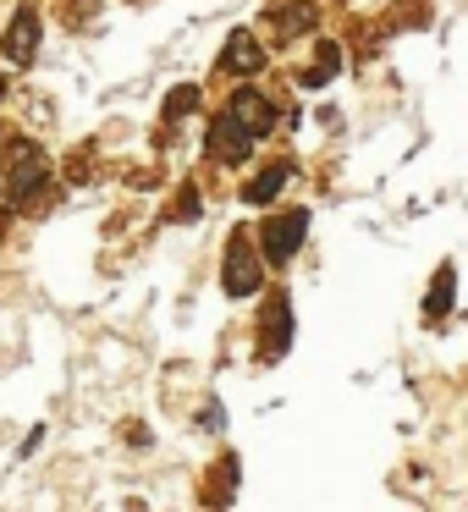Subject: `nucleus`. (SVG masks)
<instances>
[{"instance_id": "nucleus-12", "label": "nucleus", "mask_w": 468, "mask_h": 512, "mask_svg": "<svg viewBox=\"0 0 468 512\" xmlns=\"http://www.w3.org/2000/svg\"><path fill=\"white\" fill-rule=\"evenodd\" d=\"M314 61H320V67H309V72H303V89H320V83L325 78H336V72H342V45H320V56H314Z\"/></svg>"}, {"instance_id": "nucleus-14", "label": "nucleus", "mask_w": 468, "mask_h": 512, "mask_svg": "<svg viewBox=\"0 0 468 512\" xmlns=\"http://www.w3.org/2000/svg\"><path fill=\"white\" fill-rule=\"evenodd\" d=\"M193 111H199V89H193V83L171 89V100H166V116H171V122H182V116H193Z\"/></svg>"}, {"instance_id": "nucleus-9", "label": "nucleus", "mask_w": 468, "mask_h": 512, "mask_svg": "<svg viewBox=\"0 0 468 512\" xmlns=\"http://www.w3.org/2000/svg\"><path fill=\"white\" fill-rule=\"evenodd\" d=\"M452 292H457V270L441 265L430 281V298H424V314H430V320H446V314H452Z\"/></svg>"}, {"instance_id": "nucleus-7", "label": "nucleus", "mask_w": 468, "mask_h": 512, "mask_svg": "<svg viewBox=\"0 0 468 512\" xmlns=\"http://www.w3.org/2000/svg\"><path fill=\"white\" fill-rule=\"evenodd\" d=\"M221 67L226 72H248V78H254V72L265 67V45H259L254 34H243V28H237V34L226 39V50H221Z\"/></svg>"}, {"instance_id": "nucleus-10", "label": "nucleus", "mask_w": 468, "mask_h": 512, "mask_svg": "<svg viewBox=\"0 0 468 512\" xmlns=\"http://www.w3.org/2000/svg\"><path fill=\"white\" fill-rule=\"evenodd\" d=\"M281 188H287V166L276 160V166H265L254 182H248V188H243V199H248V204H270Z\"/></svg>"}, {"instance_id": "nucleus-15", "label": "nucleus", "mask_w": 468, "mask_h": 512, "mask_svg": "<svg viewBox=\"0 0 468 512\" xmlns=\"http://www.w3.org/2000/svg\"><path fill=\"white\" fill-rule=\"evenodd\" d=\"M171 215H177V221H193V215H199V193L182 188V199H177V210H171Z\"/></svg>"}, {"instance_id": "nucleus-6", "label": "nucleus", "mask_w": 468, "mask_h": 512, "mask_svg": "<svg viewBox=\"0 0 468 512\" xmlns=\"http://www.w3.org/2000/svg\"><path fill=\"white\" fill-rule=\"evenodd\" d=\"M248 144H254V138H248L243 127L232 122V116H215V122H210V155L221 160V166H243V160H248Z\"/></svg>"}, {"instance_id": "nucleus-4", "label": "nucleus", "mask_w": 468, "mask_h": 512, "mask_svg": "<svg viewBox=\"0 0 468 512\" xmlns=\"http://www.w3.org/2000/svg\"><path fill=\"white\" fill-rule=\"evenodd\" d=\"M265 342H259V353L265 358H281L292 347V298L287 292H270V303H265Z\"/></svg>"}, {"instance_id": "nucleus-1", "label": "nucleus", "mask_w": 468, "mask_h": 512, "mask_svg": "<svg viewBox=\"0 0 468 512\" xmlns=\"http://www.w3.org/2000/svg\"><path fill=\"white\" fill-rule=\"evenodd\" d=\"M259 281L265 276H259V254H254V243H248V232H232V243H226V270H221L226 298H248Z\"/></svg>"}, {"instance_id": "nucleus-2", "label": "nucleus", "mask_w": 468, "mask_h": 512, "mask_svg": "<svg viewBox=\"0 0 468 512\" xmlns=\"http://www.w3.org/2000/svg\"><path fill=\"white\" fill-rule=\"evenodd\" d=\"M303 232H309V210H287L259 232V248H265L270 265H292V254L303 248Z\"/></svg>"}, {"instance_id": "nucleus-3", "label": "nucleus", "mask_w": 468, "mask_h": 512, "mask_svg": "<svg viewBox=\"0 0 468 512\" xmlns=\"http://www.w3.org/2000/svg\"><path fill=\"white\" fill-rule=\"evenodd\" d=\"M226 116H232L248 138H265L270 127H276V105H270L259 89H237L232 94V111H226Z\"/></svg>"}, {"instance_id": "nucleus-8", "label": "nucleus", "mask_w": 468, "mask_h": 512, "mask_svg": "<svg viewBox=\"0 0 468 512\" xmlns=\"http://www.w3.org/2000/svg\"><path fill=\"white\" fill-rule=\"evenodd\" d=\"M39 50V12H17L12 34H6V61H17V67H28Z\"/></svg>"}, {"instance_id": "nucleus-13", "label": "nucleus", "mask_w": 468, "mask_h": 512, "mask_svg": "<svg viewBox=\"0 0 468 512\" xmlns=\"http://www.w3.org/2000/svg\"><path fill=\"white\" fill-rule=\"evenodd\" d=\"M232 490H237V457L226 452L221 457V474H215V490H210V507H226V501H232Z\"/></svg>"}, {"instance_id": "nucleus-11", "label": "nucleus", "mask_w": 468, "mask_h": 512, "mask_svg": "<svg viewBox=\"0 0 468 512\" xmlns=\"http://www.w3.org/2000/svg\"><path fill=\"white\" fill-rule=\"evenodd\" d=\"M276 28H281V34H309V28H314V0H287V6H281V12H276Z\"/></svg>"}, {"instance_id": "nucleus-5", "label": "nucleus", "mask_w": 468, "mask_h": 512, "mask_svg": "<svg viewBox=\"0 0 468 512\" xmlns=\"http://www.w3.org/2000/svg\"><path fill=\"white\" fill-rule=\"evenodd\" d=\"M45 182H50V160L39 155L34 144L17 149V160H12V199L28 204V193H45Z\"/></svg>"}]
</instances>
